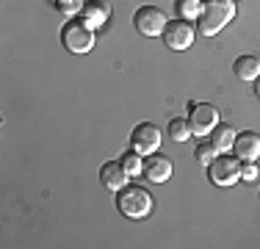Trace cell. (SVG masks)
I'll return each instance as SVG.
<instances>
[{"label": "cell", "instance_id": "1", "mask_svg": "<svg viewBox=\"0 0 260 249\" xmlns=\"http://www.w3.org/2000/svg\"><path fill=\"white\" fill-rule=\"evenodd\" d=\"M235 17V0H205L200 14V30L205 36H213Z\"/></svg>", "mask_w": 260, "mask_h": 249}, {"label": "cell", "instance_id": "2", "mask_svg": "<svg viewBox=\"0 0 260 249\" xmlns=\"http://www.w3.org/2000/svg\"><path fill=\"white\" fill-rule=\"evenodd\" d=\"M116 202H119V210L130 219H144L152 210V194L141 185H125L116 197Z\"/></svg>", "mask_w": 260, "mask_h": 249}, {"label": "cell", "instance_id": "3", "mask_svg": "<svg viewBox=\"0 0 260 249\" xmlns=\"http://www.w3.org/2000/svg\"><path fill=\"white\" fill-rule=\"evenodd\" d=\"M61 39H64L67 50H72V53H89L91 45H94V28L86 20H72L64 25Z\"/></svg>", "mask_w": 260, "mask_h": 249}, {"label": "cell", "instance_id": "4", "mask_svg": "<svg viewBox=\"0 0 260 249\" xmlns=\"http://www.w3.org/2000/svg\"><path fill=\"white\" fill-rule=\"evenodd\" d=\"M208 174L216 185H233V183H238V177H241V164L233 155H216L208 164Z\"/></svg>", "mask_w": 260, "mask_h": 249}, {"label": "cell", "instance_id": "5", "mask_svg": "<svg viewBox=\"0 0 260 249\" xmlns=\"http://www.w3.org/2000/svg\"><path fill=\"white\" fill-rule=\"evenodd\" d=\"M133 22L144 36H158V34L166 30V22L169 20H166V14L158 9V6H141V9L136 11Z\"/></svg>", "mask_w": 260, "mask_h": 249}, {"label": "cell", "instance_id": "6", "mask_svg": "<svg viewBox=\"0 0 260 249\" xmlns=\"http://www.w3.org/2000/svg\"><path fill=\"white\" fill-rule=\"evenodd\" d=\"M188 111H191V114H188L191 133H197V136L210 133V130L219 124V111H216L210 103H191Z\"/></svg>", "mask_w": 260, "mask_h": 249}, {"label": "cell", "instance_id": "7", "mask_svg": "<svg viewBox=\"0 0 260 249\" xmlns=\"http://www.w3.org/2000/svg\"><path fill=\"white\" fill-rule=\"evenodd\" d=\"M164 42H166V47H172V50L191 47V45H194V25H191L188 20H172V22H166Z\"/></svg>", "mask_w": 260, "mask_h": 249}, {"label": "cell", "instance_id": "8", "mask_svg": "<svg viewBox=\"0 0 260 249\" xmlns=\"http://www.w3.org/2000/svg\"><path fill=\"white\" fill-rule=\"evenodd\" d=\"M158 144H160V130L155 128V124L144 122V124H139V128L133 130L130 147H133L139 155H150V152H155Z\"/></svg>", "mask_w": 260, "mask_h": 249}, {"label": "cell", "instance_id": "9", "mask_svg": "<svg viewBox=\"0 0 260 249\" xmlns=\"http://www.w3.org/2000/svg\"><path fill=\"white\" fill-rule=\"evenodd\" d=\"M141 174L144 177H150L152 183H164V180L172 177V161L166 158V155H144V161H141Z\"/></svg>", "mask_w": 260, "mask_h": 249}, {"label": "cell", "instance_id": "10", "mask_svg": "<svg viewBox=\"0 0 260 249\" xmlns=\"http://www.w3.org/2000/svg\"><path fill=\"white\" fill-rule=\"evenodd\" d=\"M233 149L238 155V161H257L260 158V136L246 130V133H238L233 141Z\"/></svg>", "mask_w": 260, "mask_h": 249}, {"label": "cell", "instance_id": "11", "mask_svg": "<svg viewBox=\"0 0 260 249\" xmlns=\"http://www.w3.org/2000/svg\"><path fill=\"white\" fill-rule=\"evenodd\" d=\"M127 169L122 166V161L116 164V161H111V164H105L103 169H100V180H103V185L105 189H111V191H122L127 185Z\"/></svg>", "mask_w": 260, "mask_h": 249}, {"label": "cell", "instance_id": "12", "mask_svg": "<svg viewBox=\"0 0 260 249\" xmlns=\"http://www.w3.org/2000/svg\"><path fill=\"white\" fill-rule=\"evenodd\" d=\"M108 17H111L108 0H86V3H83V20L89 22L91 28H100V25H105Z\"/></svg>", "mask_w": 260, "mask_h": 249}, {"label": "cell", "instance_id": "13", "mask_svg": "<svg viewBox=\"0 0 260 249\" xmlns=\"http://www.w3.org/2000/svg\"><path fill=\"white\" fill-rule=\"evenodd\" d=\"M235 75H238L241 80H257L260 75V58L257 55H238L233 64Z\"/></svg>", "mask_w": 260, "mask_h": 249}, {"label": "cell", "instance_id": "14", "mask_svg": "<svg viewBox=\"0 0 260 249\" xmlns=\"http://www.w3.org/2000/svg\"><path fill=\"white\" fill-rule=\"evenodd\" d=\"M210 141H213V147L219 149V152H224V149L233 147L235 141V130L230 128V124H216L213 130H210Z\"/></svg>", "mask_w": 260, "mask_h": 249}, {"label": "cell", "instance_id": "15", "mask_svg": "<svg viewBox=\"0 0 260 249\" xmlns=\"http://www.w3.org/2000/svg\"><path fill=\"white\" fill-rule=\"evenodd\" d=\"M177 11L180 20H194L202 14V0H177Z\"/></svg>", "mask_w": 260, "mask_h": 249}, {"label": "cell", "instance_id": "16", "mask_svg": "<svg viewBox=\"0 0 260 249\" xmlns=\"http://www.w3.org/2000/svg\"><path fill=\"white\" fill-rule=\"evenodd\" d=\"M169 136L175 141H185L191 136V124H188V119H172L169 122Z\"/></svg>", "mask_w": 260, "mask_h": 249}, {"label": "cell", "instance_id": "17", "mask_svg": "<svg viewBox=\"0 0 260 249\" xmlns=\"http://www.w3.org/2000/svg\"><path fill=\"white\" fill-rule=\"evenodd\" d=\"M216 155H219V149L213 147V141H202V144L197 147V158H200V164H205V166L216 158Z\"/></svg>", "mask_w": 260, "mask_h": 249}, {"label": "cell", "instance_id": "18", "mask_svg": "<svg viewBox=\"0 0 260 249\" xmlns=\"http://www.w3.org/2000/svg\"><path fill=\"white\" fill-rule=\"evenodd\" d=\"M122 166L127 169V174L133 177V174H139L141 172V158H139V152H127V155H122Z\"/></svg>", "mask_w": 260, "mask_h": 249}, {"label": "cell", "instance_id": "19", "mask_svg": "<svg viewBox=\"0 0 260 249\" xmlns=\"http://www.w3.org/2000/svg\"><path fill=\"white\" fill-rule=\"evenodd\" d=\"M55 6H58L64 14H75V11H83V0H55Z\"/></svg>", "mask_w": 260, "mask_h": 249}, {"label": "cell", "instance_id": "20", "mask_svg": "<svg viewBox=\"0 0 260 249\" xmlns=\"http://www.w3.org/2000/svg\"><path fill=\"white\" fill-rule=\"evenodd\" d=\"M241 177H244V180H255V177H257L255 161H244V166H241Z\"/></svg>", "mask_w": 260, "mask_h": 249}, {"label": "cell", "instance_id": "21", "mask_svg": "<svg viewBox=\"0 0 260 249\" xmlns=\"http://www.w3.org/2000/svg\"><path fill=\"white\" fill-rule=\"evenodd\" d=\"M255 91H257V97H260V75H257V80H255Z\"/></svg>", "mask_w": 260, "mask_h": 249}]
</instances>
